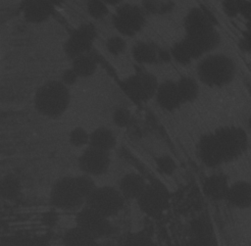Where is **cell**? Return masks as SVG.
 Wrapping results in <instances>:
<instances>
[{
  "mask_svg": "<svg viewBox=\"0 0 251 246\" xmlns=\"http://www.w3.org/2000/svg\"><path fill=\"white\" fill-rule=\"evenodd\" d=\"M131 115L126 108H118L113 113V122L119 127H126L129 124Z\"/></svg>",
  "mask_w": 251,
  "mask_h": 246,
  "instance_id": "obj_32",
  "label": "cell"
},
{
  "mask_svg": "<svg viewBox=\"0 0 251 246\" xmlns=\"http://www.w3.org/2000/svg\"><path fill=\"white\" fill-rule=\"evenodd\" d=\"M241 0H226L223 7L226 15L229 17H234L240 13Z\"/></svg>",
  "mask_w": 251,
  "mask_h": 246,
  "instance_id": "obj_35",
  "label": "cell"
},
{
  "mask_svg": "<svg viewBox=\"0 0 251 246\" xmlns=\"http://www.w3.org/2000/svg\"><path fill=\"white\" fill-rule=\"evenodd\" d=\"M53 7L55 6H58V5H61L63 3L64 0H47Z\"/></svg>",
  "mask_w": 251,
  "mask_h": 246,
  "instance_id": "obj_39",
  "label": "cell"
},
{
  "mask_svg": "<svg viewBox=\"0 0 251 246\" xmlns=\"http://www.w3.org/2000/svg\"><path fill=\"white\" fill-rule=\"evenodd\" d=\"M85 203L87 207L110 219L122 212L126 200L118 187L103 185L96 186Z\"/></svg>",
  "mask_w": 251,
  "mask_h": 246,
  "instance_id": "obj_3",
  "label": "cell"
},
{
  "mask_svg": "<svg viewBox=\"0 0 251 246\" xmlns=\"http://www.w3.org/2000/svg\"><path fill=\"white\" fill-rule=\"evenodd\" d=\"M77 78H78V76L73 69L65 70L61 75V81L67 86L75 84L76 82Z\"/></svg>",
  "mask_w": 251,
  "mask_h": 246,
  "instance_id": "obj_36",
  "label": "cell"
},
{
  "mask_svg": "<svg viewBox=\"0 0 251 246\" xmlns=\"http://www.w3.org/2000/svg\"><path fill=\"white\" fill-rule=\"evenodd\" d=\"M155 96L159 106L167 111H174L181 104L176 82L174 81H165L159 84Z\"/></svg>",
  "mask_w": 251,
  "mask_h": 246,
  "instance_id": "obj_18",
  "label": "cell"
},
{
  "mask_svg": "<svg viewBox=\"0 0 251 246\" xmlns=\"http://www.w3.org/2000/svg\"><path fill=\"white\" fill-rule=\"evenodd\" d=\"M147 183L142 175L137 172L125 174L119 181L118 189L125 200H135L145 189Z\"/></svg>",
  "mask_w": 251,
  "mask_h": 246,
  "instance_id": "obj_17",
  "label": "cell"
},
{
  "mask_svg": "<svg viewBox=\"0 0 251 246\" xmlns=\"http://www.w3.org/2000/svg\"><path fill=\"white\" fill-rule=\"evenodd\" d=\"M89 134L82 127H75L70 133V143L75 147H82L88 144Z\"/></svg>",
  "mask_w": 251,
  "mask_h": 246,
  "instance_id": "obj_29",
  "label": "cell"
},
{
  "mask_svg": "<svg viewBox=\"0 0 251 246\" xmlns=\"http://www.w3.org/2000/svg\"><path fill=\"white\" fill-rule=\"evenodd\" d=\"M187 246H219L212 223L205 218L195 220L191 224V238Z\"/></svg>",
  "mask_w": 251,
  "mask_h": 246,
  "instance_id": "obj_14",
  "label": "cell"
},
{
  "mask_svg": "<svg viewBox=\"0 0 251 246\" xmlns=\"http://www.w3.org/2000/svg\"><path fill=\"white\" fill-rule=\"evenodd\" d=\"M97 68V61L89 54H84L73 59L72 69L78 77H88L92 75Z\"/></svg>",
  "mask_w": 251,
  "mask_h": 246,
  "instance_id": "obj_24",
  "label": "cell"
},
{
  "mask_svg": "<svg viewBox=\"0 0 251 246\" xmlns=\"http://www.w3.org/2000/svg\"><path fill=\"white\" fill-rule=\"evenodd\" d=\"M63 244L64 246H96L97 240L75 225L65 232Z\"/></svg>",
  "mask_w": 251,
  "mask_h": 246,
  "instance_id": "obj_22",
  "label": "cell"
},
{
  "mask_svg": "<svg viewBox=\"0 0 251 246\" xmlns=\"http://www.w3.org/2000/svg\"><path fill=\"white\" fill-rule=\"evenodd\" d=\"M50 202L53 206L62 210H75L85 203L75 176H64L58 179L50 193Z\"/></svg>",
  "mask_w": 251,
  "mask_h": 246,
  "instance_id": "obj_4",
  "label": "cell"
},
{
  "mask_svg": "<svg viewBox=\"0 0 251 246\" xmlns=\"http://www.w3.org/2000/svg\"><path fill=\"white\" fill-rule=\"evenodd\" d=\"M158 86L156 77L149 73L134 74L122 82V89L134 103H141L152 98Z\"/></svg>",
  "mask_w": 251,
  "mask_h": 246,
  "instance_id": "obj_5",
  "label": "cell"
},
{
  "mask_svg": "<svg viewBox=\"0 0 251 246\" xmlns=\"http://www.w3.org/2000/svg\"><path fill=\"white\" fill-rule=\"evenodd\" d=\"M126 41L120 36H112L106 42L107 50L113 55H119L126 49Z\"/></svg>",
  "mask_w": 251,
  "mask_h": 246,
  "instance_id": "obj_34",
  "label": "cell"
},
{
  "mask_svg": "<svg viewBox=\"0 0 251 246\" xmlns=\"http://www.w3.org/2000/svg\"><path fill=\"white\" fill-rule=\"evenodd\" d=\"M200 80L210 86H223L230 82L235 74V66L230 58L214 54L204 58L197 67Z\"/></svg>",
  "mask_w": 251,
  "mask_h": 246,
  "instance_id": "obj_2",
  "label": "cell"
},
{
  "mask_svg": "<svg viewBox=\"0 0 251 246\" xmlns=\"http://www.w3.org/2000/svg\"><path fill=\"white\" fill-rule=\"evenodd\" d=\"M95 33V29L91 25H82L74 30L64 46L66 55L75 59L87 54L92 47Z\"/></svg>",
  "mask_w": 251,
  "mask_h": 246,
  "instance_id": "obj_10",
  "label": "cell"
},
{
  "mask_svg": "<svg viewBox=\"0 0 251 246\" xmlns=\"http://www.w3.org/2000/svg\"><path fill=\"white\" fill-rule=\"evenodd\" d=\"M224 161H231L247 147V136L240 127H221L215 133Z\"/></svg>",
  "mask_w": 251,
  "mask_h": 246,
  "instance_id": "obj_6",
  "label": "cell"
},
{
  "mask_svg": "<svg viewBox=\"0 0 251 246\" xmlns=\"http://www.w3.org/2000/svg\"><path fill=\"white\" fill-rule=\"evenodd\" d=\"M156 165L160 172L166 175H171L175 172L176 170V165L174 161V159L168 155H164L159 157L156 160Z\"/></svg>",
  "mask_w": 251,
  "mask_h": 246,
  "instance_id": "obj_31",
  "label": "cell"
},
{
  "mask_svg": "<svg viewBox=\"0 0 251 246\" xmlns=\"http://www.w3.org/2000/svg\"><path fill=\"white\" fill-rule=\"evenodd\" d=\"M86 9L94 19H102L108 14V7L102 0H87Z\"/></svg>",
  "mask_w": 251,
  "mask_h": 246,
  "instance_id": "obj_28",
  "label": "cell"
},
{
  "mask_svg": "<svg viewBox=\"0 0 251 246\" xmlns=\"http://www.w3.org/2000/svg\"><path fill=\"white\" fill-rule=\"evenodd\" d=\"M106 5H117L119 4L122 0H102Z\"/></svg>",
  "mask_w": 251,
  "mask_h": 246,
  "instance_id": "obj_38",
  "label": "cell"
},
{
  "mask_svg": "<svg viewBox=\"0 0 251 246\" xmlns=\"http://www.w3.org/2000/svg\"><path fill=\"white\" fill-rule=\"evenodd\" d=\"M54 7L47 0H25L24 16L29 23H42L52 14Z\"/></svg>",
  "mask_w": 251,
  "mask_h": 246,
  "instance_id": "obj_19",
  "label": "cell"
},
{
  "mask_svg": "<svg viewBox=\"0 0 251 246\" xmlns=\"http://www.w3.org/2000/svg\"><path fill=\"white\" fill-rule=\"evenodd\" d=\"M249 127H250V129H251V116H250V118H249Z\"/></svg>",
  "mask_w": 251,
  "mask_h": 246,
  "instance_id": "obj_40",
  "label": "cell"
},
{
  "mask_svg": "<svg viewBox=\"0 0 251 246\" xmlns=\"http://www.w3.org/2000/svg\"><path fill=\"white\" fill-rule=\"evenodd\" d=\"M108 152L100 151L92 147L85 149L78 159V166L84 174L98 176L107 172L110 167Z\"/></svg>",
  "mask_w": 251,
  "mask_h": 246,
  "instance_id": "obj_11",
  "label": "cell"
},
{
  "mask_svg": "<svg viewBox=\"0 0 251 246\" xmlns=\"http://www.w3.org/2000/svg\"><path fill=\"white\" fill-rule=\"evenodd\" d=\"M117 144V138L112 130L106 127H99L89 134V147L108 152L111 151Z\"/></svg>",
  "mask_w": 251,
  "mask_h": 246,
  "instance_id": "obj_21",
  "label": "cell"
},
{
  "mask_svg": "<svg viewBox=\"0 0 251 246\" xmlns=\"http://www.w3.org/2000/svg\"><path fill=\"white\" fill-rule=\"evenodd\" d=\"M244 43L248 49H251V25L248 26V32L244 38Z\"/></svg>",
  "mask_w": 251,
  "mask_h": 246,
  "instance_id": "obj_37",
  "label": "cell"
},
{
  "mask_svg": "<svg viewBox=\"0 0 251 246\" xmlns=\"http://www.w3.org/2000/svg\"><path fill=\"white\" fill-rule=\"evenodd\" d=\"M170 54H171L172 58H174L177 63L182 64V65L189 64L191 62V60L193 59L192 55L190 53V50L184 40H181V41L176 43L172 47Z\"/></svg>",
  "mask_w": 251,
  "mask_h": 246,
  "instance_id": "obj_26",
  "label": "cell"
},
{
  "mask_svg": "<svg viewBox=\"0 0 251 246\" xmlns=\"http://www.w3.org/2000/svg\"><path fill=\"white\" fill-rule=\"evenodd\" d=\"M227 178L222 173H214L206 177L203 182L204 194L213 201L226 200L229 187Z\"/></svg>",
  "mask_w": 251,
  "mask_h": 246,
  "instance_id": "obj_20",
  "label": "cell"
},
{
  "mask_svg": "<svg viewBox=\"0 0 251 246\" xmlns=\"http://www.w3.org/2000/svg\"><path fill=\"white\" fill-rule=\"evenodd\" d=\"M250 246H251V244H250Z\"/></svg>",
  "mask_w": 251,
  "mask_h": 246,
  "instance_id": "obj_41",
  "label": "cell"
},
{
  "mask_svg": "<svg viewBox=\"0 0 251 246\" xmlns=\"http://www.w3.org/2000/svg\"><path fill=\"white\" fill-rule=\"evenodd\" d=\"M226 200L230 206L239 210L251 208V182L238 180L230 183Z\"/></svg>",
  "mask_w": 251,
  "mask_h": 246,
  "instance_id": "obj_15",
  "label": "cell"
},
{
  "mask_svg": "<svg viewBox=\"0 0 251 246\" xmlns=\"http://www.w3.org/2000/svg\"><path fill=\"white\" fill-rule=\"evenodd\" d=\"M123 246H155L153 240L145 234L137 233L126 239Z\"/></svg>",
  "mask_w": 251,
  "mask_h": 246,
  "instance_id": "obj_33",
  "label": "cell"
},
{
  "mask_svg": "<svg viewBox=\"0 0 251 246\" xmlns=\"http://www.w3.org/2000/svg\"><path fill=\"white\" fill-rule=\"evenodd\" d=\"M19 191L18 181L11 175H5L0 179V196L11 199L17 195Z\"/></svg>",
  "mask_w": 251,
  "mask_h": 246,
  "instance_id": "obj_27",
  "label": "cell"
},
{
  "mask_svg": "<svg viewBox=\"0 0 251 246\" xmlns=\"http://www.w3.org/2000/svg\"><path fill=\"white\" fill-rule=\"evenodd\" d=\"M70 99L68 86L61 80H51L37 89L34 96V105L40 114L50 118H57L68 109Z\"/></svg>",
  "mask_w": 251,
  "mask_h": 246,
  "instance_id": "obj_1",
  "label": "cell"
},
{
  "mask_svg": "<svg viewBox=\"0 0 251 246\" xmlns=\"http://www.w3.org/2000/svg\"><path fill=\"white\" fill-rule=\"evenodd\" d=\"M75 221L78 227L86 231L96 240L107 237L113 232V224L110 219L87 206L79 210Z\"/></svg>",
  "mask_w": 251,
  "mask_h": 246,
  "instance_id": "obj_7",
  "label": "cell"
},
{
  "mask_svg": "<svg viewBox=\"0 0 251 246\" xmlns=\"http://www.w3.org/2000/svg\"><path fill=\"white\" fill-rule=\"evenodd\" d=\"M136 202L143 214L155 218L162 215L168 207L169 194L161 185L147 184Z\"/></svg>",
  "mask_w": 251,
  "mask_h": 246,
  "instance_id": "obj_8",
  "label": "cell"
},
{
  "mask_svg": "<svg viewBox=\"0 0 251 246\" xmlns=\"http://www.w3.org/2000/svg\"><path fill=\"white\" fill-rule=\"evenodd\" d=\"M170 4L168 1H163V0H145L143 5H144V10L148 13L151 14H162L168 12L170 8Z\"/></svg>",
  "mask_w": 251,
  "mask_h": 246,
  "instance_id": "obj_30",
  "label": "cell"
},
{
  "mask_svg": "<svg viewBox=\"0 0 251 246\" xmlns=\"http://www.w3.org/2000/svg\"><path fill=\"white\" fill-rule=\"evenodd\" d=\"M157 48L150 43L138 42L132 48V56L137 63L152 64L158 61Z\"/></svg>",
  "mask_w": 251,
  "mask_h": 246,
  "instance_id": "obj_23",
  "label": "cell"
},
{
  "mask_svg": "<svg viewBox=\"0 0 251 246\" xmlns=\"http://www.w3.org/2000/svg\"><path fill=\"white\" fill-rule=\"evenodd\" d=\"M198 154L202 163L209 168H215L225 162L214 133L206 134L201 137L198 144Z\"/></svg>",
  "mask_w": 251,
  "mask_h": 246,
  "instance_id": "obj_13",
  "label": "cell"
},
{
  "mask_svg": "<svg viewBox=\"0 0 251 246\" xmlns=\"http://www.w3.org/2000/svg\"><path fill=\"white\" fill-rule=\"evenodd\" d=\"M213 25L214 23L208 13L200 8L190 10L184 19V28L187 35H195L213 30Z\"/></svg>",
  "mask_w": 251,
  "mask_h": 246,
  "instance_id": "obj_16",
  "label": "cell"
},
{
  "mask_svg": "<svg viewBox=\"0 0 251 246\" xmlns=\"http://www.w3.org/2000/svg\"><path fill=\"white\" fill-rule=\"evenodd\" d=\"M144 23V11L130 4L119 7L116 15L113 17L114 26L124 35H134L142 28Z\"/></svg>",
  "mask_w": 251,
  "mask_h": 246,
  "instance_id": "obj_9",
  "label": "cell"
},
{
  "mask_svg": "<svg viewBox=\"0 0 251 246\" xmlns=\"http://www.w3.org/2000/svg\"><path fill=\"white\" fill-rule=\"evenodd\" d=\"M183 40L188 46L192 58L196 59L204 53L216 48L220 43V35L215 29H213L200 34L186 35Z\"/></svg>",
  "mask_w": 251,
  "mask_h": 246,
  "instance_id": "obj_12",
  "label": "cell"
},
{
  "mask_svg": "<svg viewBox=\"0 0 251 246\" xmlns=\"http://www.w3.org/2000/svg\"><path fill=\"white\" fill-rule=\"evenodd\" d=\"M176 86L180 96L181 103L192 102L198 96V93H199L198 84L191 77H188V76L181 77L176 82Z\"/></svg>",
  "mask_w": 251,
  "mask_h": 246,
  "instance_id": "obj_25",
  "label": "cell"
}]
</instances>
